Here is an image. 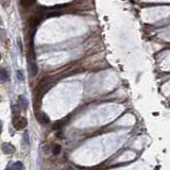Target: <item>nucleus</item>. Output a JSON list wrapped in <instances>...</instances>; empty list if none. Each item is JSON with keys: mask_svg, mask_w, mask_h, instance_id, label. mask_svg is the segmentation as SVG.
I'll list each match as a JSON object with an SVG mask.
<instances>
[{"mask_svg": "<svg viewBox=\"0 0 170 170\" xmlns=\"http://www.w3.org/2000/svg\"><path fill=\"white\" fill-rule=\"evenodd\" d=\"M52 86V80H51L49 77H46V78H43L42 80L38 82V84L36 85L35 89H34V97H33V101H34V109L35 111H38L40 107V102H42V98L44 97V95L48 92L49 88Z\"/></svg>", "mask_w": 170, "mask_h": 170, "instance_id": "f257e3e1", "label": "nucleus"}, {"mask_svg": "<svg viewBox=\"0 0 170 170\" xmlns=\"http://www.w3.org/2000/svg\"><path fill=\"white\" fill-rule=\"evenodd\" d=\"M44 18V13L43 12H36L35 14H33L29 19V26L32 30L36 29V27L38 26V23L43 20Z\"/></svg>", "mask_w": 170, "mask_h": 170, "instance_id": "f03ea898", "label": "nucleus"}, {"mask_svg": "<svg viewBox=\"0 0 170 170\" xmlns=\"http://www.w3.org/2000/svg\"><path fill=\"white\" fill-rule=\"evenodd\" d=\"M28 120L25 117H20V116H16L13 119V126L16 130H23L27 127Z\"/></svg>", "mask_w": 170, "mask_h": 170, "instance_id": "7ed1b4c3", "label": "nucleus"}, {"mask_svg": "<svg viewBox=\"0 0 170 170\" xmlns=\"http://www.w3.org/2000/svg\"><path fill=\"white\" fill-rule=\"evenodd\" d=\"M35 116H36V119L38 120V122L42 124H46L49 122V117L44 113V112H40V111H36L35 112Z\"/></svg>", "mask_w": 170, "mask_h": 170, "instance_id": "20e7f679", "label": "nucleus"}, {"mask_svg": "<svg viewBox=\"0 0 170 170\" xmlns=\"http://www.w3.org/2000/svg\"><path fill=\"white\" fill-rule=\"evenodd\" d=\"M9 79V74L4 68H0V82H5Z\"/></svg>", "mask_w": 170, "mask_h": 170, "instance_id": "39448f33", "label": "nucleus"}, {"mask_svg": "<svg viewBox=\"0 0 170 170\" xmlns=\"http://www.w3.org/2000/svg\"><path fill=\"white\" fill-rule=\"evenodd\" d=\"M2 149H5V150H3L5 154H11L15 151L14 147H13L12 145H9V144H4L3 147H2Z\"/></svg>", "mask_w": 170, "mask_h": 170, "instance_id": "423d86ee", "label": "nucleus"}, {"mask_svg": "<svg viewBox=\"0 0 170 170\" xmlns=\"http://www.w3.org/2000/svg\"><path fill=\"white\" fill-rule=\"evenodd\" d=\"M35 3V0H20V4L23 8H30Z\"/></svg>", "mask_w": 170, "mask_h": 170, "instance_id": "0eeeda50", "label": "nucleus"}, {"mask_svg": "<svg viewBox=\"0 0 170 170\" xmlns=\"http://www.w3.org/2000/svg\"><path fill=\"white\" fill-rule=\"evenodd\" d=\"M66 122H67V118H65V119L61 120V121H57V123L54 124V127H53V128H54V130H57V129H61L62 127H63L64 124L66 123Z\"/></svg>", "mask_w": 170, "mask_h": 170, "instance_id": "6e6552de", "label": "nucleus"}, {"mask_svg": "<svg viewBox=\"0 0 170 170\" xmlns=\"http://www.w3.org/2000/svg\"><path fill=\"white\" fill-rule=\"evenodd\" d=\"M60 151H61V146L55 145L54 149H53V154H54V155H57V154L60 153Z\"/></svg>", "mask_w": 170, "mask_h": 170, "instance_id": "1a4fd4ad", "label": "nucleus"}, {"mask_svg": "<svg viewBox=\"0 0 170 170\" xmlns=\"http://www.w3.org/2000/svg\"><path fill=\"white\" fill-rule=\"evenodd\" d=\"M0 132H1V123H0Z\"/></svg>", "mask_w": 170, "mask_h": 170, "instance_id": "9d476101", "label": "nucleus"}, {"mask_svg": "<svg viewBox=\"0 0 170 170\" xmlns=\"http://www.w3.org/2000/svg\"><path fill=\"white\" fill-rule=\"evenodd\" d=\"M0 60H1V54H0Z\"/></svg>", "mask_w": 170, "mask_h": 170, "instance_id": "9b49d317", "label": "nucleus"}]
</instances>
